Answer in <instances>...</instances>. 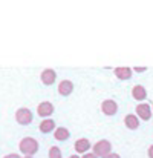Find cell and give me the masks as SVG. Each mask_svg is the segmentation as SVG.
<instances>
[{
    "label": "cell",
    "mask_w": 153,
    "mask_h": 158,
    "mask_svg": "<svg viewBox=\"0 0 153 158\" xmlns=\"http://www.w3.org/2000/svg\"><path fill=\"white\" fill-rule=\"evenodd\" d=\"M18 149L25 157H34L38 152V141L32 137H25L18 143Z\"/></svg>",
    "instance_id": "6da1fadb"
},
{
    "label": "cell",
    "mask_w": 153,
    "mask_h": 158,
    "mask_svg": "<svg viewBox=\"0 0 153 158\" xmlns=\"http://www.w3.org/2000/svg\"><path fill=\"white\" fill-rule=\"evenodd\" d=\"M34 120V114L29 107H18L15 110V121L22 126H28L29 123H32Z\"/></svg>",
    "instance_id": "7a4b0ae2"
},
{
    "label": "cell",
    "mask_w": 153,
    "mask_h": 158,
    "mask_svg": "<svg viewBox=\"0 0 153 158\" xmlns=\"http://www.w3.org/2000/svg\"><path fill=\"white\" fill-rule=\"evenodd\" d=\"M92 151L98 158H104L109 154H112V143L109 140H100L92 146Z\"/></svg>",
    "instance_id": "3957f363"
},
{
    "label": "cell",
    "mask_w": 153,
    "mask_h": 158,
    "mask_svg": "<svg viewBox=\"0 0 153 158\" xmlns=\"http://www.w3.org/2000/svg\"><path fill=\"white\" fill-rule=\"evenodd\" d=\"M135 112H136L135 115H136L139 120H143V121H149L153 115V110L149 103H139V105L136 106Z\"/></svg>",
    "instance_id": "277c9868"
},
{
    "label": "cell",
    "mask_w": 153,
    "mask_h": 158,
    "mask_svg": "<svg viewBox=\"0 0 153 158\" xmlns=\"http://www.w3.org/2000/svg\"><path fill=\"white\" fill-rule=\"evenodd\" d=\"M101 112L107 117H113L118 112V103L115 100H110V98L104 100L101 103Z\"/></svg>",
    "instance_id": "5b68a950"
},
{
    "label": "cell",
    "mask_w": 153,
    "mask_h": 158,
    "mask_svg": "<svg viewBox=\"0 0 153 158\" xmlns=\"http://www.w3.org/2000/svg\"><path fill=\"white\" fill-rule=\"evenodd\" d=\"M40 80H42L43 85L51 86V85L55 83V80H57V72H55L54 69H51V68H46V69L42 71V74H40Z\"/></svg>",
    "instance_id": "8992f818"
},
{
    "label": "cell",
    "mask_w": 153,
    "mask_h": 158,
    "mask_svg": "<svg viewBox=\"0 0 153 158\" xmlns=\"http://www.w3.org/2000/svg\"><path fill=\"white\" fill-rule=\"evenodd\" d=\"M54 110H55V107H54L51 102H42L40 105L37 106V114L40 117H43V118H49L54 114Z\"/></svg>",
    "instance_id": "52a82bcc"
},
{
    "label": "cell",
    "mask_w": 153,
    "mask_h": 158,
    "mask_svg": "<svg viewBox=\"0 0 153 158\" xmlns=\"http://www.w3.org/2000/svg\"><path fill=\"white\" fill-rule=\"evenodd\" d=\"M74 148H75V151H77V155H78V154L84 155V154L89 152V149H92V144H91V141H89L87 138H78V140L75 141Z\"/></svg>",
    "instance_id": "ba28073f"
},
{
    "label": "cell",
    "mask_w": 153,
    "mask_h": 158,
    "mask_svg": "<svg viewBox=\"0 0 153 158\" xmlns=\"http://www.w3.org/2000/svg\"><path fill=\"white\" fill-rule=\"evenodd\" d=\"M115 77L118 80H130L133 77V71L132 68H127V66H119V68H115L113 71Z\"/></svg>",
    "instance_id": "9c48e42d"
},
{
    "label": "cell",
    "mask_w": 153,
    "mask_h": 158,
    "mask_svg": "<svg viewBox=\"0 0 153 158\" xmlns=\"http://www.w3.org/2000/svg\"><path fill=\"white\" fill-rule=\"evenodd\" d=\"M74 92V83L70 80H61L58 83V94L61 97H69Z\"/></svg>",
    "instance_id": "30bf717a"
},
{
    "label": "cell",
    "mask_w": 153,
    "mask_h": 158,
    "mask_svg": "<svg viewBox=\"0 0 153 158\" xmlns=\"http://www.w3.org/2000/svg\"><path fill=\"white\" fill-rule=\"evenodd\" d=\"M132 97H133L135 100H138V102H144V100L147 98V91H146V88L141 86V85H135V86L132 88Z\"/></svg>",
    "instance_id": "8fae6325"
},
{
    "label": "cell",
    "mask_w": 153,
    "mask_h": 158,
    "mask_svg": "<svg viewBox=\"0 0 153 158\" xmlns=\"http://www.w3.org/2000/svg\"><path fill=\"white\" fill-rule=\"evenodd\" d=\"M124 124H126V127H127V129L135 131V129H138V127H139V118H138L135 114H129V115H126V117H124Z\"/></svg>",
    "instance_id": "7c38bea8"
},
{
    "label": "cell",
    "mask_w": 153,
    "mask_h": 158,
    "mask_svg": "<svg viewBox=\"0 0 153 158\" xmlns=\"http://www.w3.org/2000/svg\"><path fill=\"white\" fill-rule=\"evenodd\" d=\"M38 131L42 134H51L52 131H55V121L52 118H45L40 124H38Z\"/></svg>",
    "instance_id": "4fadbf2b"
},
{
    "label": "cell",
    "mask_w": 153,
    "mask_h": 158,
    "mask_svg": "<svg viewBox=\"0 0 153 158\" xmlns=\"http://www.w3.org/2000/svg\"><path fill=\"white\" fill-rule=\"evenodd\" d=\"M69 137H70L69 129H66L64 126L55 127V131H54V138H55L57 141H66V140H69Z\"/></svg>",
    "instance_id": "5bb4252c"
},
{
    "label": "cell",
    "mask_w": 153,
    "mask_h": 158,
    "mask_svg": "<svg viewBox=\"0 0 153 158\" xmlns=\"http://www.w3.org/2000/svg\"><path fill=\"white\" fill-rule=\"evenodd\" d=\"M48 157L49 158H63L61 149H60L58 146H51V148H49V152H48Z\"/></svg>",
    "instance_id": "9a60e30c"
},
{
    "label": "cell",
    "mask_w": 153,
    "mask_h": 158,
    "mask_svg": "<svg viewBox=\"0 0 153 158\" xmlns=\"http://www.w3.org/2000/svg\"><path fill=\"white\" fill-rule=\"evenodd\" d=\"M132 71H133V72H146L147 68H146V66H135V68H132Z\"/></svg>",
    "instance_id": "2e32d148"
},
{
    "label": "cell",
    "mask_w": 153,
    "mask_h": 158,
    "mask_svg": "<svg viewBox=\"0 0 153 158\" xmlns=\"http://www.w3.org/2000/svg\"><path fill=\"white\" fill-rule=\"evenodd\" d=\"M81 158H98L94 152H87V154H84V155H81Z\"/></svg>",
    "instance_id": "e0dca14e"
},
{
    "label": "cell",
    "mask_w": 153,
    "mask_h": 158,
    "mask_svg": "<svg viewBox=\"0 0 153 158\" xmlns=\"http://www.w3.org/2000/svg\"><path fill=\"white\" fill-rule=\"evenodd\" d=\"M3 158H23V157H20L18 154H8V155H5Z\"/></svg>",
    "instance_id": "ac0fdd59"
},
{
    "label": "cell",
    "mask_w": 153,
    "mask_h": 158,
    "mask_svg": "<svg viewBox=\"0 0 153 158\" xmlns=\"http://www.w3.org/2000/svg\"><path fill=\"white\" fill-rule=\"evenodd\" d=\"M147 155H149V158H153V144H150V148L147 149Z\"/></svg>",
    "instance_id": "d6986e66"
},
{
    "label": "cell",
    "mask_w": 153,
    "mask_h": 158,
    "mask_svg": "<svg viewBox=\"0 0 153 158\" xmlns=\"http://www.w3.org/2000/svg\"><path fill=\"white\" fill-rule=\"evenodd\" d=\"M104 158H121L118 154H115V152H112V154H109L107 157H104Z\"/></svg>",
    "instance_id": "ffe728a7"
},
{
    "label": "cell",
    "mask_w": 153,
    "mask_h": 158,
    "mask_svg": "<svg viewBox=\"0 0 153 158\" xmlns=\"http://www.w3.org/2000/svg\"><path fill=\"white\" fill-rule=\"evenodd\" d=\"M69 158H81V157H80V155H77V154H75V155H70V157H69Z\"/></svg>",
    "instance_id": "44dd1931"
},
{
    "label": "cell",
    "mask_w": 153,
    "mask_h": 158,
    "mask_svg": "<svg viewBox=\"0 0 153 158\" xmlns=\"http://www.w3.org/2000/svg\"><path fill=\"white\" fill-rule=\"evenodd\" d=\"M23 158H34V157H23Z\"/></svg>",
    "instance_id": "7402d4cb"
},
{
    "label": "cell",
    "mask_w": 153,
    "mask_h": 158,
    "mask_svg": "<svg viewBox=\"0 0 153 158\" xmlns=\"http://www.w3.org/2000/svg\"><path fill=\"white\" fill-rule=\"evenodd\" d=\"M152 110H153V103H152Z\"/></svg>",
    "instance_id": "603a6c76"
}]
</instances>
